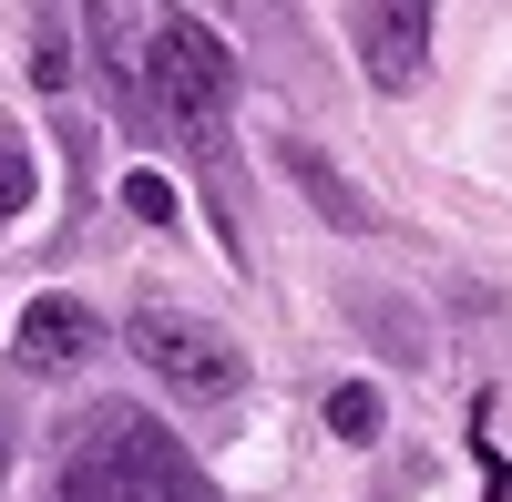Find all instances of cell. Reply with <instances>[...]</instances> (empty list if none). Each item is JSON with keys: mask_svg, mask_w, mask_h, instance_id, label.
Masks as SVG:
<instances>
[{"mask_svg": "<svg viewBox=\"0 0 512 502\" xmlns=\"http://www.w3.org/2000/svg\"><path fill=\"white\" fill-rule=\"evenodd\" d=\"M52 502H205V472H195V451L164 431V421L103 400V410H82Z\"/></svg>", "mask_w": 512, "mask_h": 502, "instance_id": "6da1fadb", "label": "cell"}, {"mask_svg": "<svg viewBox=\"0 0 512 502\" xmlns=\"http://www.w3.org/2000/svg\"><path fill=\"white\" fill-rule=\"evenodd\" d=\"M144 93H154V113L175 123L195 154H226L236 62H226V41L205 31L195 11H154V41H144Z\"/></svg>", "mask_w": 512, "mask_h": 502, "instance_id": "7a4b0ae2", "label": "cell"}, {"mask_svg": "<svg viewBox=\"0 0 512 502\" xmlns=\"http://www.w3.org/2000/svg\"><path fill=\"white\" fill-rule=\"evenodd\" d=\"M134 359H144L175 400H226V390L246 380L236 339H226V328H205V318H185V308H134Z\"/></svg>", "mask_w": 512, "mask_h": 502, "instance_id": "3957f363", "label": "cell"}, {"mask_svg": "<svg viewBox=\"0 0 512 502\" xmlns=\"http://www.w3.org/2000/svg\"><path fill=\"white\" fill-rule=\"evenodd\" d=\"M349 52L379 93H410L431 72V0H349Z\"/></svg>", "mask_w": 512, "mask_h": 502, "instance_id": "277c9868", "label": "cell"}, {"mask_svg": "<svg viewBox=\"0 0 512 502\" xmlns=\"http://www.w3.org/2000/svg\"><path fill=\"white\" fill-rule=\"evenodd\" d=\"M277 164H287V185L308 195V205H318V216H328L338 236H369V226H379V216H369V195H359L349 175H338V164H328L308 134H277Z\"/></svg>", "mask_w": 512, "mask_h": 502, "instance_id": "5b68a950", "label": "cell"}, {"mask_svg": "<svg viewBox=\"0 0 512 502\" xmlns=\"http://www.w3.org/2000/svg\"><path fill=\"white\" fill-rule=\"evenodd\" d=\"M93 349H103V318L82 308V298H31L21 308V359L31 369H82Z\"/></svg>", "mask_w": 512, "mask_h": 502, "instance_id": "8992f818", "label": "cell"}, {"mask_svg": "<svg viewBox=\"0 0 512 502\" xmlns=\"http://www.w3.org/2000/svg\"><path fill=\"white\" fill-rule=\"evenodd\" d=\"M31 195H41L31 134H21V123H0V226H11V216H31Z\"/></svg>", "mask_w": 512, "mask_h": 502, "instance_id": "52a82bcc", "label": "cell"}, {"mask_svg": "<svg viewBox=\"0 0 512 502\" xmlns=\"http://www.w3.org/2000/svg\"><path fill=\"white\" fill-rule=\"evenodd\" d=\"M328 431H338V441H379V390H369V380H338V390H328Z\"/></svg>", "mask_w": 512, "mask_h": 502, "instance_id": "ba28073f", "label": "cell"}, {"mask_svg": "<svg viewBox=\"0 0 512 502\" xmlns=\"http://www.w3.org/2000/svg\"><path fill=\"white\" fill-rule=\"evenodd\" d=\"M31 82H41V93H62V82H72V41H62V21H41V41H31Z\"/></svg>", "mask_w": 512, "mask_h": 502, "instance_id": "9c48e42d", "label": "cell"}, {"mask_svg": "<svg viewBox=\"0 0 512 502\" xmlns=\"http://www.w3.org/2000/svg\"><path fill=\"white\" fill-rule=\"evenodd\" d=\"M123 205H134L144 226H175V185L164 175H123Z\"/></svg>", "mask_w": 512, "mask_h": 502, "instance_id": "30bf717a", "label": "cell"}]
</instances>
